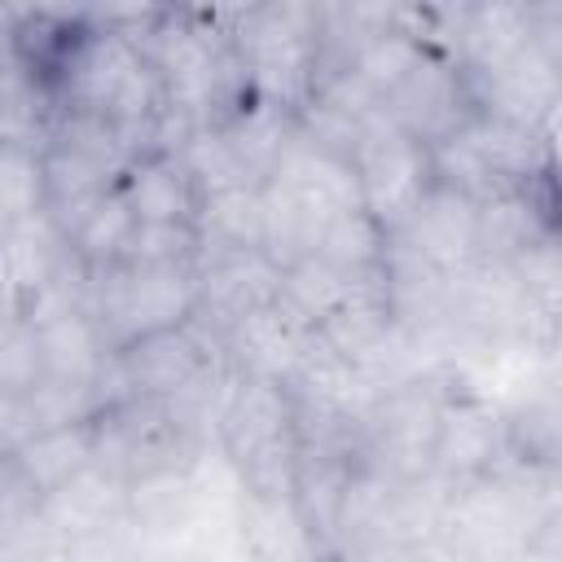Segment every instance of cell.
I'll list each match as a JSON object with an SVG mask.
<instances>
[{"instance_id": "6da1fadb", "label": "cell", "mask_w": 562, "mask_h": 562, "mask_svg": "<svg viewBox=\"0 0 562 562\" xmlns=\"http://www.w3.org/2000/svg\"><path fill=\"white\" fill-rule=\"evenodd\" d=\"M215 448L237 470L246 496H290L299 461L294 400L285 382L233 373L228 395L215 417Z\"/></svg>"}, {"instance_id": "7a4b0ae2", "label": "cell", "mask_w": 562, "mask_h": 562, "mask_svg": "<svg viewBox=\"0 0 562 562\" xmlns=\"http://www.w3.org/2000/svg\"><path fill=\"white\" fill-rule=\"evenodd\" d=\"M224 31L250 75L255 97L299 114L316 66V4L224 9Z\"/></svg>"}, {"instance_id": "3957f363", "label": "cell", "mask_w": 562, "mask_h": 562, "mask_svg": "<svg viewBox=\"0 0 562 562\" xmlns=\"http://www.w3.org/2000/svg\"><path fill=\"white\" fill-rule=\"evenodd\" d=\"M206 443H215L189 413L158 400H119L92 413V465L123 487L184 470Z\"/></svg>"}, {"instance_id": "277c9868", "label": "cell", "mask_w": 562, "mask_h": 562, "mask_svg": "<svg viewBox=\"0 0 562 562\" xmlns=\"http://www.w3.org/2000/svg\"><path fill=\"white\" fill-rule=\"evenodd\" d=\"M88 316L110 351L184 325L193 316V268L114 263L105 272H88Z\"/></svg>"}, {"instance_id": "5b68a950", "label": "cell", "mask_w": 562, "mask_h": 562, "mask_svg": "<svg viewBox=\"0 0 562 562\" xmlns=\"http://www.w3.org/2000/svg\"><path fill=\"white\" fill-rule=\"evenodd\" d=\"M443 400L448 386L430 373L378 391L373 408L364 413V457L395 483L435 474V435Z\"/></svg>"}, {"instance_id": "8992f818", "label": "cell", "mask_w": 562, "mask_h": 562, "mask_svg": "<svg viewBox=\"0 0 562 562\" xmlns=\"http://www.w3.org/2000/svg\"><path fill=\"white\" fill-rule=\"evenodd\" d=\"M347 162H351V171L360 180L364 211L386 233H395L408 220V211L422 202V193L435 184L430 145L413 140L400 127H391L382 114L360 132V140H356V149H351Z\"/></svg>"}, {"instance_id": "52a82bcc", "label": "cell", "mask_w": 562, "mask_h": 562, "mask_svg": "<svg viewBox=\"0 0 562 562\" xmlns=\"http://www.w3.org/2000/svg\"><path fill=\"white\" fill-rule=\"evenodd\" d=\"M470 114H474V101L461 66L435 53H422L413 70L382 97V119L422 145L452 136Z\"/></svg>"}, {"instance_id": "ba28073f", "label": "cell", "mask_w": 562, "mask_h": 562, "mask_svg": "<svg viewBox=\"0 0 562 562\" xmlns=\"http://www.w3.org/2000/svg\"><path fill=\"white\" fill-rule=\"evenodd\" d=\"M281 268L263 250H198L193 263V321L224 334L246 312L277 299Z\"/></svg>"}, {"instance_id": "9c48e42d", "label": "cell", "mask_w": 562, "mask_h": 562, "mask_svg": "<svg viewBox=\"0 0 562 562\" xmlns=\"http://www.w3.org/2000/svg\"><path fill=\"white\" fill-rule=\"evenodd\" d=\"M88 40H92L88 9H18L9 53H13L18 70L31 79V88L57 110Z\"/></svg>"}, {"instance_id": "30bf717a", "label": "cell", "mask_w": 562, "mask_h": 562, "mask_svg": "<svg viewBox=\"0 0 562 562\" xmlns=\"http://www.w3.org/2000/svg\"><path fill=\"white\" fill-rule=\"evenodd\" d=\"M391 237L413 255H422L430 268L461 272L465 263L479 259V202L435 180Z\"/></svg>"}, {"instance_id": "8fae6325", "label": "cell", "mask_w": 562, "mask_h": 562, "mask_svg": "<svg viewBox=\"0 0 562 562\" xmlns=\"http://www.w3.org/2000/svg\"><path fill=\"white\" fill-rule=\"evenodd\" d=\"M501 461H505V408L465 391H448L435 435V474L465 483L496 470Z\"/></svg>"}, {"instance_id": "7c38bea8", "label": "cell", "mask_w": 562, "mask_h": 562, "mask_svg": "<svg viewBox=\"0 0 562 562\" xmlns=\"http://www.w3.org/2000/svg\"><path fill=\"white\" fill-rule=\"evenodd\" d=\"M307 338H312V325H303L281 299L246 312L237 325L220 334L228 369L241 378H268V382H285L294 373Z\"/></svg>"}, {"instance_id": "4fadbf2b", "label": "cell", "mask_w": 562, "mask_h": 562, "mask_svg": "<svg viewBox=\"0 0 562 562\" xmlns=\"http://www.w3.org/2000/svg\"><path fill=\"white\" fill-rule=\"evenodd\" d=\"M26 316L35 321V334H40L44 382L97 395V378L105 369L110 347H105L97 321L88 316V307L66 303V307H44V312H26Z\"/></svg>"}, {"instance_id": "5bb4252c", "label": "cell", "mask_w": 562, "mask_h": 562, "mask_svg": "<svg viewBox=\"0 0 562 562\" xmlns=\"http://www.w3.org/2000/svg\"><path fill=\"white\" fill-rule=\"evenodd\" d=\"M452 487L457 483L443 474L391 483L360 549H369V544H378V549H435L443 518H448V505H452Z\"/></svg>"}, {"instance_id": "9a60e30c", "label": "cell", "mask_w": 562, "mask_h": 562, "mask_svg": "<svg viewBox=\"0 0 562 562\" xmlns=\"http://www.w3.org/2000/svg\"><path fill=\"white\" fill-rule=\"evenodd\" d=\"M119 198L127 202L136 224H193L202 206V193L176 154L132 158L119 180Z\"/></svg>"}, {"instance_id": "2e32d148", "label": "cell", "mask_w": 562, "mask_h": 562, "mask_svg": "<svg viewBox=\"0 0 562 562\" xmlns=\"http://www.w3.org/2000/svg\"><path fill=\"white\" fill-rule=\"evenodd\" d=\"M241 171L246 184H268L272 171L281 167V158L290 154L294 136H299V119L281 105L255 101L250 110H241L237 119H228L224 127H215Z\"/></svg>"}, {"instance_id": "e0dca14e", "label": "cell", "mask_w": 562, "mask_h": 562, "mask_svg": "<svg viewBox=\"0 0 562 562\" xmlns=\"http://www.w3.org/2000/svg\"><path fill=\"white\" fill-rule=\"evenodd\" d=\"M22 474L35 483L40 496H53L70 479H79L92 465V417L66 422V426H44L31 430L18 448H9Z\"/></svg>"}, {"instance_id": "ac0fdd59", "label": "cell", "mask_w": 562, "mask_h": 562, "mask_svg": "<svg viewBox=\"0 0 562 562\" xmlns=\"http://www.w3.org/2000/svg\"><path fill=\"white\" fill-rule=\"evenodd\" d=\"M123 509H127V487L119 479H110L105 470L88 465L79 479H70L53 496H44L40 522L53 540H70V536H79V531H88V527H97Z\"/></svg>"}, {"instance_id": "d6986e66", "label": "cell", "mask_w": 562, "mask_h": 562, "mask_svg": "<svg viewBox=\"0 0 562 562\" xmlns=\"http://www.w3.org/2000/svg\"><path fill=\"white\" fill-rule=\"evenodd\" d=\"M193 228L206 250H263V189L233 184L206 193Z\"/></svg>"}, {"instance_id": "ffe728a7", "label": "cell", "mask_w": 562, "mask_h": 562, "mask_svg": "<svg viewBox=\"0 0 562 562\" xmlns=\"http://www.w3.org/2000/svg\"><path fill=\"white\" fill-rule=\"evenodd\" d=\"M132 228H136V215L127 211V202L114 193L97 198L70 228H66V241H70V255L83 272H105L123 259L127 241H132Z\"/></svg>"}, {"instance_id": "44dd1931", "label": "cell", "mask_w": 562, "mask_h": 562, "mask_svg": "<svg viewBox=\"0 0 562 562\" xmlns=\"http://www.w3.org/2000/svg\"><path fill=\"white\" fill-rule=\"evenodd\" d=\"M369 277H373V272H369ZM356 281H360V277H347V272H338L334 263H325V259H316V255H303V259H294V263L281 268L277 299H281L303 325L316 329V325L356 290Z\"/></svg>"}, {"instance_id": "7402d4cb", "label": "cell", "mask_w": 562, "mask_h": 562, "mask_svg": "<svg viewBox=\"0 0 562 562\" xmlns=\"http://www.w3.org/2000/svg\"><path fill=\"white\" fill-rule=\"evenodd\" d=\"M386 237L391 233L364 206H351V211L329 215V224L321 228V241H316L312 255L334 263L347 277H369V272H378V263L386 255Z\"/></svg>"}, {"instance_id": "603a6c76", "label": "cell", "mask_w": 562, "mask_h": 562, "mask_svg": "<svg viewBox=\"0 0 562 562\" xmlns=\"http://www.w3.org/2000/svg\"><path fill=\"white\" fill-rule=\"evenodd\" d=\"M44 382V360H40V334L35 321L18 307L0 312V395L26 400Z\"/></svg>"}, {"instance_id": "cb8c5ba5", "label": "cell", "mask_w": 562, "mask_h": 562, "mask_svg": "<svg viewBox=\"0 0 562 562\" xmlns=\"http://www.w3.org/2000/svg\"><path fill=\"white\" fill-rule=\"evenodd\" d=\"M40 514H44V496L22 474L13 452H0V544L31 536L40 527Z\"/></svg>"}, {"instance_id": "d4e9b609", "label": "cell", "mask_w": 562, "mask_h": 562, "mask_svg": "<svg viewBox=\"0 0 562 562\" xmlns=\"http://www.w3.org/2000/svg\"><path fill=\"white\" fill-rule=\"evenodd\" d=\"M558 522H562L558 509L544 514V518L522 536V544H518V553H514L509 562H562V536H558Z\"/></svg>"}]
</instances>
